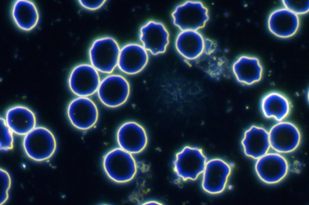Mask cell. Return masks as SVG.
I'll use <instances>...</instances> for the list:
<instances>
[{
	"instance_id": "6da1fadb",
	"label": "cell",
	"mask_w": 309,
	"mask_h": 205,
	"mask_svg": "<svg viewBox=\"0 0 309 205\" xmlns=\"http://www.w3.org/2000/svg\"><path fill=\"white\" fill-rule=\"evenodd\" d=\"M176 49L186 60L193 63L207 61L213 57L216 47L211 41L205 40L197 31H182L175 42Z\"/></svg>"
},
{
	"instance_id": "7a4b0ae2",
	"label": "cell",
	"mask_w": 309,
	"mask_h": 205,
	"mask_svg": "<svg viewBox=\"0 0 309 205\" xmlns=\"http://www.w3.org/2000/svg\"><path fill=\"white\" fill-rule=\"evenodd\" d=\"M103 166L107 176L118 183L131 181L137 171V164L132 154L120 148H114L105 155Z\"/></svg>"
},
{
	"instance_id": "3957f363",
	"label": "cell",
	"mask_w": 309,
	"mask_h": 205,
	"mask_svg": "<svg viewBox=\"0 0 309 205\" xmlns=\"http://www.w3.org/2000/svg\"><path fill=\"white\" fill-rule=\"evenodd\" d=\"M207 161L201 149L186 146L176 154L173 162V170L180 180L195 181L202 174Z\"/></svg>"
},
{
	"instance_id": "277c9868",
	"label": "cell",
	"mask_w": 309,
	"mask_h": 205,
	"mask_svg": "<svg viewBox=\"0 0 309 205\" xmlns=\"http://www.w3.org/2000/svg\"><path fill=\"white\" fill-rule=\"evenodd\" d=\"M23 147L26 155L37 162L45 161L55 153L56 141L53 133L43 127H36L25 135Z\"/></svg>"
},
{
	"instance_id": "5b68a950",
	"label": "cell",
	"mask_w": 309,
	"mask_h": 205,
	"mask_svg": "<svg viewBox=\"0 0 309 205\" xmlns=\"http://www.w3.org/2000/svg\"><path fill=\"white\" fill-rule=\"evenodd\" d=\"M120 50L118 43L112 37L96 39L89 50L91 65L102 72H112L118 65Z\"/></svg>"
},
{
	"instance_id": "8992f818",
	"label": "cell",
	"mask_w": 309,
	"mask_h": 205,
	"mask_svg": "<svg viewBox=\"0 0 309 205\" xmlns=\"http://www.w3.org/2000/svg\"><path fill=\"white\" fill-rule=\"evenodd\" d=\"M174 23L182 31L203 28L209 19L207 8L201 2L188 1L177 6L172 14Z\"/></svg>"
},
{
	"instance_id": "52a82bcc",
	"label": "cell",
	"mask_w": 309,
	"mask_h": 205,
	"mask_svg": "<svg viewBox=\"0 0 309 205\" xmlns=\"http://www.w3.org/2000/svg\"><path fill=\"white\" fill-rule=\"evenodd\" d=\"M97 90L101 102L106 106L113 108L121 106L126 102L130 89L128 81L124 77L111 75L100 83Z\"/></svg>"
},
{
	"instance_id": "ba28073f",
	"label": "cell",
	"mask_w": 309,
	"mask_h": 205,
	"mask_svg": "<svg viewBox=\"0 0 309 205\" xmlns=\"http://www.w3.org/2000/svg\"><path fill=\"white\" fill-rule=\"evenodd\" d=\"M231 170L230 164L223 159L215 158L208 161L202 174L203 189L211 194L222 192L226 187Z\"/></svg>"
},
{
	"instance_id": "9c48e42d",
	"label": "cell",
	"mask_w": 309,
	"mask_h": 205,
	"mask_svg": "<svg viewBox=\"0 0 309 205\" xmlns=\"http://www.w3.org/2000/svg\"><path fill=\"white\" fill-rule=\"evenodd\" d=\"M97 70L91 65H79L72 70L68 84L71 91L80 97H87L94 94L100 84Z\"/></svg>"
},
{
	"instance_id": "30bf717a",
	"label": "cell",
	"mask_w": 309,
	"mask_h": 205,
	"mask_svg": "<svg viewBox=\"0 0 309 205\" xmlns=\"http://www.w3.org/2000/svg\"><path fill=\"white\" fill-rule=\"evenodd\" d=\"M67 114L72 124L82 130L89 129L94 127L98 118V111L94 102L86 97H80L69 103Z\"/></svg>"
},
{
	"instance_id": "8fae6325",
	"label": "cell",
	"mask_w": 309,
	"mask_h": 205,
	"mask_svg": "<svg viewBox=\"0 0 309 205\" xmlns=\"http://www.w3.org/2000/svg\"><path fill=\"white\" fill-rule=\"evenodd\" d=\"M270 146L279 153L292 152L299 146L301 135L298 128L289 122L278 123L271 128L269 133Z\"/></svg>"
},
{
	"instance_id": "7c38bea8",
	"label": "cell",
	"mask_w": 309,
	"mask_h": 205,
	"mask_svg": "<svg viewBox=\"0 0 309 205\" xmlns=\"http://www.w3.org/2000/svg\"><path fill=\"white\" fill-rule=\"evenodd\" d=\"M256 174L263 182L277 183L287 175L288 165L286 160L280 154L267 153L258 159L255 166Z\"/></svg>"
},
{
	"instance_id": "4fadbf2b",
	"label": "cell",
	"mask_w": 309,
	"mask_h": 205,
	"mask_svg": "<svg viewBox=\"0 0 309 205\" xmlns=\"http://www.w3.org/2000/svg\"><path fill=\"white\" fill-rule=\"evenodd\" d=\"M117 140L120 148L132 154H139L143 151L148 142L144 128L133 121L126 122L119 127Z\"/></svg>"
},
{
	"instance_id": "5bb4252c",
	"label": "cell",
	"mask_w": 309,
	"mask_h": 205,
	"mask_svg": "<svg viewBox=\"0 0 309 205\" xmlns=\"http://www.w3.org/2000/svg\"><path fill=\"white\" fill-rule=\"evenodd\" d=\"M140 39L145 49L156 55L166 51L169 43V34L162 23L151 21L141 28Z\"/></svg>"
},
{
	"instance_id": "9a60e30c",
	"label": "cell",
	"mask_w": 309,
	"mask_h": 205,
	"mask_svg": "<svg viewBox=\"0 0 309 205\" xmlns=\"http://www.w3.org/2000/svg\"><path fill=\"white\" fill-rule=\"evenodd\" d=\"M300 24L298 16L285 8L273 11L269 15L267 21L269 31L275 36L282 38L295 35Z\"/></svg>"
},
{
	"instance_id": "2e32d148",
	"label": "cell",
	"mask_w": 309,
	"mask_h": 205,
	"mask_svg": "<svg viewBox=\"0 0 309 205\" xmlns=\"http://www.w3.org/2000/svg\"><path fill=\"white\" fill-rule=\"evenodd\" d=\"M148 60L147 51L143 46L136 44H129L120 49L117 65L124 73L134 75L143 70Z\"/></svg>"
},
{
	"instance_id": "e0dca14e",
	"label": "cell",
	"mask_w": 309,
	"mask_h": 205,
	"mask_svg": "<svg viewBox=\"0 0 309 205\" xmlns=\"http://www.w3.org/2000/svg\"><path fill=\"white\" fill-rule=\"evenodd\" d=\"M10 14L17 27L26 32L34 29L37 26L40 19L37 5L30 0L14 1L11 7Z\"/></svg>"
},
{
	"instance_id": "ac0fdd59",
	"label": "cell",
	"mask_w": 309,
	"mask_h": 205,
	"mask_svg": "<svg viewBox=\"0 0 309 205\" xmlns=\"http://www.w3.org/2000/svg\"><path fill=\"white\" fill-rule=\"evenodd\" d=\"M233 74L237 81L241 84L250 86L262 79L263 73V67L256 57L243 55L239 57L232 66Z\"/></svg>"
},
{
	"instance_id": "d6986e66",
	"label": "cell",
	"mask_w": 309,
	"mask_h": 205,
	"mask_svg": "<svg viewBox=\"0 0 309 205\" xmlns=\"http://www.w3.org/2000/svg\"><path fill=\"white\" fill-rule=\"evenodd\" d=\"M241 145L246 156L258 159L266 154L269 149V133L263 127L252 126L245 132Z\"/></svg>"
},
{
	"instance_id": "ffe728a7",
	"label": "cell",
	"mask_w": 309,
	"mask_h": 205,
	"mask_svg": "<svg viewBox=\"0 0 309 205\" xmlns=\"http://www.w3.org/2000/svg\"><path fill=\"white\" fill-rule=\"evenodd\" d=\"M6 123L13 132L25 135L36 127L37 121L34 112L28 108L17 106L9 109L6 113Z\"/></svg>"
},
{
	"instance_id": "44dd1931",
	"label": "cell",
	"mask_w": 309,
	"mask_h": 205,
	"mask_svg": "<svg viewBox=\"0 0 309 205\" xmlns=\"http://www.w3.org/2000/svg\"><path fill=\"white\" fill-rule=\"evenodd\" d=\"M260 107L265 117L281 121L290 113L291 104L284 95L279 92L272 91L263 97L261 102Z\"/></svg>"
},
{
	"instance_id": "7402d4cb",
	"label": "cell",
	"mask_w": 309,
	"mask_h": 205,
	"mask_svg": "<svg viewBox=\"0 0 309 205\" xmlns=\"http://www.w3.org/2000/svg\"><path fill=\"white\" fill-rule=\"evenodd\" d=\"M0 150L7 151L13 147V132L7 125L5 119L0 118Z\"/></svg>"
},
{
	"instance_id": "603a6c76",
	"label": "cell",
	"mask_w": 309,
	"mask_h": 205,
	"mask_svg": "<svg viewBox=\"0 0 309 205\" xmlns=\"http://www.w3.org/2000/svg\"><path fill=\"white\" fill-rule=\"evenodd\" d=\"M285 8L296 14L303 15L309 11V0H282Z\"/></svg>"
},
{
	"instance_id": "cb8c5ba5",
	"label": "cell",
	"mask_w": 309,
	"mask_h": 205,
	"mask_svg": "<svg viewBox=\"0 0 309 205\" xmlns=\"http://www.w3.org/2000/svg\"><path fill=\"white\" fill-rule=\"evenodd\" d=\"M2 174V200L1 204H4L8 200V192L11 185V179L10 175L7 172L3 169H0Z\"/></svg>"
},
{
	"instance_id": "d4e9b609",
	"label": "cell",
	"mask_w": 309,
	"mask_h": 205,
	"mask_svg": "<svg viewBox=\"0 0 309 205\" xmlns=\"http://www.w3.org/2000/svg\"><path fill=\"white\" fill-rule=\"evenodd\" d=\"M106 0H79L80 5L84 8L90 10H98L105 4Z\"/></svg>"
},
{
	"instance_id": "484cf974",
	"label": "cell",
	"mask_w": 309,
	"mask_h": 205,
	"mask_svg": "<svg viewBox=\"0 0 309 205\" xmlns=\"http://www.w3.org/2000/svg\"><path fill=\"white\" fill-rule=\"evenodd\" d=\"M145 203V204H150L151 203H154V204L156 203V204H159V203H158L157 202H156L155 201H148V202H146Z\"/></svg>"
}]
</instances>
